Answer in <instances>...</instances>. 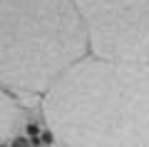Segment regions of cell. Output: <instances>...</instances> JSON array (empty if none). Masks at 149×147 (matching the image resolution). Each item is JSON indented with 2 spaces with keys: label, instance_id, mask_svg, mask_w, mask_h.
Masks as SVG:
<instances>
[{
  "label": "cell",
  "instance_id": "4",
  "mask_svg": "<svg viewBox=\"0 0 149 147\" xmlns=\"http://www.w3.org/2000/svg\"><path fill=\"white\" fill-rule=\"evenodd\" d=\"M27 135H30V137H37V135H40L37 125H32V122H30V125H27Z\"/></svg>",
  "mask_w": 149,
  "mask_h": 147
},
{
  "label": "cell",
  "instance_id": "3",
  "mask_svg": "<svg viewBox=\"0 0 149 147\" xmlns=\"http://www.w3.org/2000/svg\"><path fill=\"white\" fill-rule=\"evenodd\" d=\"M10 147H30V140H25V137H15V140L10 142Z\"/></svg>",
  "mask_w": 149,
  "mask_h": 147
},
{
  "label": "cell",
  "instance_id": "2",
  "mask_svg": "<svg viewBox=\"0 0 149 147\" xmlns=\"http://www.w3.org/2000/svg\"><path fill=\"white\" fill-rule=\"evenodd\" d=\"M52 142H55L52 132H42V135H40V145H52Z\"/></svg>",
  "mask_w": 149,
  "mask_h": 147
},
{
  "label": "cell",
  "instance_id": "1",
  "mask_svg": "<svg viewBox=\"0 0 149 147\" xmlns=\"http://www.w3.org/2000/svg\"><path fill=\"white\" fill-rule=\"evenodd\" d=\"M85 50L80 15L70 0H0V80L42 90Z\"/></svg>",
  "mask_w": 149,
  "mask_h": 147
},
{
  "label": "cell",
  "instance_id": "5",
  "mask_svg": "<svg viewBox=\"0 0 149 147\" xmlns=\"http://www.w3.org/2000/svg\"><path fill=\"white\" fill-rule=\"evenodd\" d=\"M0 147H3V145H0Z\"/></svg>",
  "mask_w": 149,
  "mask_h": 147
}]
</instances>
